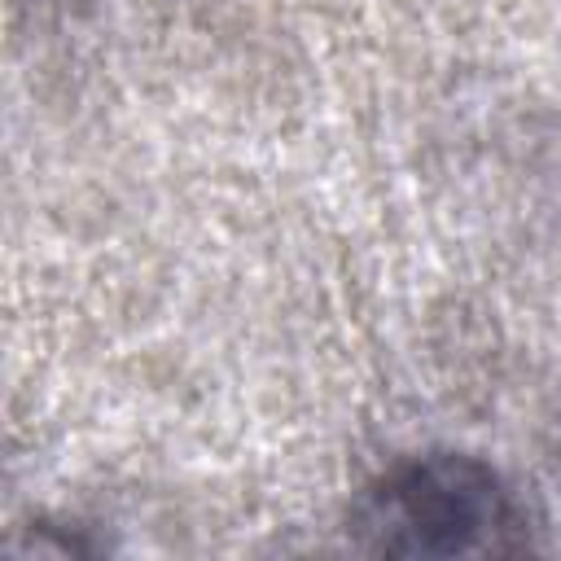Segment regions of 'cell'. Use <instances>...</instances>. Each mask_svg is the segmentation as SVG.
I'll use <instances>...</instances> for the list:
<instances>
[{
	"mask_svg": "<svg viewBox=\"0 0 561 561\" xmlns=\"http://www.w3.org/2000/svg\"><path fill=\"white\" fill-rule=\"evenodd\" d=\"M355 548L386 557H491L530 548L517 491L478 456L430 451L381 469L351 504Z\"/></svg>",
	"mask_w": 561,
	"mask_h": 561,
	"instance_id": "cell-1",
	"label": "cell"
}]
</instances>
